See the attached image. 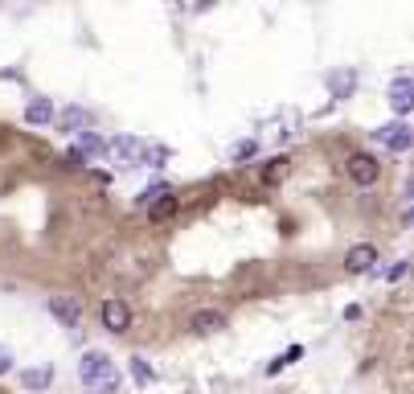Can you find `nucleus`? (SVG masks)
Segmentation results:
<instances>
[{
  "instance_id": "nucleus-1",
  "label": "nucleus",
  "mask_w": 414,
  "mask_h": 394,
  "mask_svg": "<svg viewBox=\"0 0 414 394\" xmlns=\"http://www.w3.org/2000/svg\"><path fill=\"white\" fill-rule=\"evenodd\" d=\"M78 378H83L87 386H94L98 394H115V386H119V378H115V361H111L103 350L83 353V361H78Z\"/></svg>"
},
{
  "instance_id": "nucleus-2",
  "label": "nucleus",
  "mask_w": 414,
  "mask_h": 394,
  "mask_svg": "<svg viewBox=\"0 0 414 394\" xmlns=\"http://www.w3.org/2000/svg\"><path fill=\"white\" fill-rule=\"evenodd\" d=\"M103 329L107 333H128L132 329V308L123 304V300H107L103 304Z\"/></svg>"
},
{
  "instance_id": "nucleus-3",
  "label": "nucleus",
  "mask_w": 414,
  "mask_h": 394,
  "mask_svg": "<svg viewBox=\"0 0 414 394\" xmlns=\"http://www.w3.org/2000/svg\"><path fill=\"white\" fill-rule=\"evenodd\" d=\"M349 177H353V181H357L361 189H369V185H373V181L381 177V165H377V161H373L369 152H357V156L349 161Z\"/></svg>"
},
{
  "instance_id": "nucleus-4",
  "label": "nucleus",
  "mask_w": 414,
  "mask_h": 394,
  "mask_svg": "<svg viewBox=\"0 0 414 394\" xmlns=\"http://www.w3.org/2000/svg\"><path fill=\"white\" fill-rule=\"evenodd\" d=\"M49 312H53V320H62L66 329H78V320H83V304H78L74 296H53V300H49Z\"/></svg>"
},
{
  "instance_id": "nucleus-5",
  "label": "nucleus",
  "mask_w": 414,
  "mask_h": 394,
  "mask_svg": "<svg viewBox=\"0 0 414 394\" xmlns=\"http://www.w3.org/2000/svg\"><path fill=\"white\" fill-rule=\"evenodd\" d=\"M189 329H193V333H201V337H209V333L226 329V316H222V312H214V308H201V312H193V316H189Z\"/></svg>"
},
{
  "instance_id": "nucleus-6",
  "label": "nucleus",
  "mask_w": 414,
  "mask_h": 394,
  "mask_svg": "<svg viewBox=\"0 0 414 394\" xmlns=\"http://www.w3.org/2000/svg\"><path fill=\"white\" fill-rule=\"evenodd\" d=\"M373 263H377V251H373L369 243H357V247H349V255H345V267H349V271H357V275H361V271H369Z\"/></svg>"
},
{
  "instance_id": "nucleus-7",
  "label": "nucleus",
  "mask_w": 414,
  "mask_h": 394,
  "mask_svg": "<svg viewBox=\"0 0 414 394\" xmlns=\"http://www.w3.org/2000/svg\"><path fill=\"white\" fill-rule=\"evenodd\" d=\"M377 140H386L394 152H406V148L414 144V136H411L406 124H390V128H381V131H377Z\"/></svg>"
},
{
  "instance_id": "nucleus-8",
  "label": "nucleus",
  "mask_w": 414,
  "mask_h": 394,
  "mask_svg": "<svg viewBox=\"0 0 414 394\" xmlns=\"http://www.w3.org/2000/svg\"><path fill=\"white\" fill-rule=\"evenodd\" d=\"M173 214H177V197H173V193H160V197L148 202V218L152 222H169Z\"/></svg>"
},
{
  "instance_id": "nucleus-9",
  "label": "nucleus",
  "mask_w": 414,
  "mask_h": 394,
  "mask_svg": "<svg viewBox=\"0 0 414 394\" xmlns=\"http://www.w3.org/2000/svg\"><path fill=\"white\" fill-rule=\"evenodd\" d=\"M21 386L25 391H49L53 386V370L42 366V370H21Z\"/></svg>"
},
{
  "instance_id": "nucleus-10",
  "label": "nucleus",
  "mask_w": 414,
  "mask_h": 394,
  "mask_svg": "<svg viewBox=\"0 0 414 394\" xmlns=\"http://www.w3.org/2000/svg\"><path fill=\"white\" fill-rule=\"evenodd\" d=\"M390 103H394V111H398V115H406V111H411V103H414L411 79H398V83H394V90H390Z\"/></svg>"
},
{
  "instance_id": "nucleus-11",
  "label": "nucleus",
  "mask_w": 414,
  "mask_h": 394,
  "mask_svg": "<svg viewBox=\"0 0 414 394\" xmlns=\"http://www.w3.org/2000/svg\"><path fill=\"white\" fill-rule=\"evenodd\" d=\"M107 152H111V156H119V161H136L139 144H136V140H111V144H107Z\"/></svg>"
},
{
  "instance_id": "nucleus-12",
  "label": "nucleus",
  "mask_w": 414,
  "mask_h": 394,
  "mask_svg": "<svg viewBox=\"0 0 414 394\" xmlns=\"http://www.w3.org/2000/svg\"><path fill=\"white\" fill-rule=\"evenodd\" d=\"M287 177V156H275V161H267V169H263V185H279Z\"/></svg>"
},
{
  "instance_id": "nucleus-13",
  "label": "nucleus",
  "mask_w": 414,
  "mask_h": 394,
  "mask_svg": "<svg viewBox=\"0 0 414 394\" xmlns=\"http://www.w3.org/2000/svg\"><path fill=\"white\" fill-rule=\"evenodd\" d=\"M25 120H29V124H49V120H53V107H49L46 99H37V103H29Z\"/></svg>"
},
{
  "instance_id": "nucleus-14",
  "label": "nucleus",
  "mask_w": 414,
  "mask_h": 394,
  "mask_svg": "<svg viewBox=\"0 0 414 394\" xmlns=\"http://www.w3.org/2000/svg\"><path fill=\"white\" fill-rule=\"evenodd\" d=\"M83 124H87V111H83V107H66V111H62V128L66 131H83Z\"/></svg>"
},
{
  "instance_id": "nucleus-15",
  "label": "nucleus",
  "mask_w": 414,
  "mask_h": 394,
  "mask_svg": "<svg viewBox=\"0 0 414 394\" xmlns=\"http://www.w3.org/2000/svg\"><path fill=\"white\" fill-rule=\"evenodd\" d=\"M103 148H107V144H103L98 136H91V131H83V136H78V152H83V156H91V152H103Z\"/></svg>"
},
{
  "instance_id": "nucleus-16",
  "label": "nucleus",
  "mask_w": 414,
  "mask_h": 394,
  "mask_svg": "<svg viewBox=\"0 0 414 394\" xmlns=\"http://www.w3.org/2000/svg\"><path fill=\"white\" fill-rule=\"evenodd\" d=\"M353 87H357V74H353V70H349V74H332V90H336V95H349Z\"/></svg>"
},
{
  "instance_id": "nucleus-17",
  "label": "nucleus",
  "mask_w": 414,
  "mask_h": 394,
  "mask_svg": "<svg viewBox=\"0 0 414 394\" xmlns=\"http://www.w3.org/2000/svg\"><path fill=\"white\" fill-rule=\"evenodd\" d=\"M132 378H136L139 386H152V378H156V374H152V370H148L139 357H132Z\"/></svg>"
},
{
  "instance_id": "nucleus-18",
  "label": "nucleus",
  "mask_w": 414,
  "mask_h": 394,
  "mask_svg": "<svg viewBox=\"0 0 414 394\" xmlns=\"http://www.w3.org/2000/svg\"><path fill=\"white\" fill-rule=\"evenodd\" d=\"M4 374H12V350L8 345H0V378Z\"/></svg>"
},
{
  "instance_id": "nucleus-19",
  "label": "nucleus",
  "mask_w": 414,
  "mask_h": 394,
  "mask_svg": "<svg viewBox=\"0 0 414 394\" xmlns=\"http://www.w3.org/2000/svg\"><path fill=\"white\" fill-rule=\"evenodd\" d=\"M255 152H259V144H255V140H246V144H238V148H234V156H255Z\"/></svg>"
}]
</instances>
